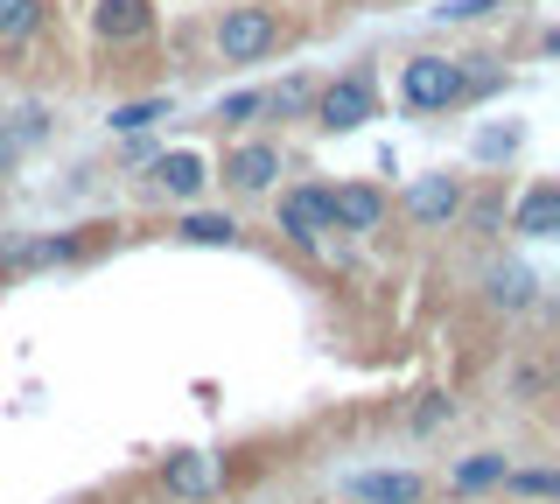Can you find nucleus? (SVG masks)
I'll use <instances>...</instances> for the list:
<instances>
[{
    "mask_svg": "<svg viewBox=\"0 0 560 504\" xmlns=\"http://www.w3.org/2000/svg\"><path fill=\"white\" fill-rule=\"evenodd\" d=\"M224 176H232L238 189H267V183L280 176V154H273V148H238L232 162H224Z\"/></svg>",
    "mask_w": 560,
    "mask_h": 504,
    "instance_id": "nucleus-9",
    "label": "nucleus"
},
{
    "mask_svg": "<svg viewBox=\"0 0 560 504\" xmlns=\"http://www.w3.org/2000/svg\"><path fill=\"white\" fill-rule=\"evenodd\" d=\"M232 232H238L232 218H189L183 224V238H197V246H232Z\"/></svg>",
    "mask_w": 560,
    "mask_h": 504,
    "instance_id": "nucleus-16",
    "label": "nucleus"
},
{
    "mask_svg": "<svg viewBox=\"0 0 560 504\" xmlns=\"http://www.w3.org/2000/svg\"><path fill=\"white\" fill-rule=\"evenodd\" d=\"M399 92H407V106L434 113V106H448V98H463V71H455L448 57H413L407 71H399Z\"/></svg>",
    "mask_w": 560,
    "mask_h": 504,
    "instance_id": "nucleus-2",
    "label": "nucleus"
},
{
    "mask_svg": "<svg viewBox=\"0 0 560 504\" xmlns=\"http://www.w3.org/2000/svg\"><path fill=\"white\" fill-rule=\"evenodd\" d=\"M504 477H512V462H504V456H477V462L455 469V483H463V491H483V483H504Z\"/></svg>",
    "mask_w": 560,
    "mask_h": 504,
    "instance_id": "nucleus-15",
    "label": "nucleus"
},
{
    "mask_svg": "<svg viewBox=\"0 0 560 504\" xmlns=\"http://www.w3.org/2000/svg\"><path fill=\"white\" fill-rule=\"evenodd\" d=\"M43 22V0H0V43H22Z\"/></svg>",
    "mask_w": 560,
    "mask_h": 504,
    "instance_id": "nucleus-12",
    "label": "nucleus"
},
{
    "mask_svg": "<svg viewBox=\"0 0 560 504\" xmlns=\"http://www.w3.org/2000/svg\"><path fill=\"white\" fill-rule=\"evenodd\" d=\"M273 14L267 8H224V22H218V49H224V63H253V57H267L273 49Z\"/></svg>",
    "mask_w": 560,
    "mask_h": 504,
    "instance_id": "nucleus-1",
    "label": "nucleus"
},
{
    "mask_svg": "<svg viewBox=\"0 0 560 504\" xmlns=\"http://www.w3.org/2000/svg\"><path fill=\"white\" fill-rule=\"evenodd\" d=\"M372 78L364 71H350V78H337L323 92V127H337V133H350V127H364V119H372Z\"/></svg>",
    "mask_w": 560,
    "mask_h": 504,
    "instance_id": "nucleus-3",
    "label": "nucleus"
},
{
    "mask_svg": "<svg viewBox=\"0 0 560 504\" xmlns=\"http://www.w3.org/2000/svg\"><path fill=\"white\" fill-rule=\"evenodd\" d=\"M378 218H385V197H378V189H364V183L329 189V224H343V232H378Z\"/></svg>",
    "mask_w": 560,
    "mask_h": 504,
    "instance_id": "nucleus-5",
    "label": "nucleus"
},
{
    "mask_svg": "<svg viewBox=\"0 0 560 504\" xmlns=\"http://www.w3.org/2000/svg\"><path fill=\"white\" fill-rule=\"evenodd\" d=\"M253 113H267V92H232L218 106V119H253Z\"/></svg>",
    "mask_w": 560,
    "mask_h": 504,
    "instance_id": "nucleus-19",
    "label": "nucleus"
},
{
    "mask_svg": "<svg viewBox=\"0 0 560 504\" xmlns=\"http://www.w3.org/2000/svg\"><path fill=\"white\" fill-rule=\"evenodd\" d=\"M92 22H98V36H105V43H133V36H148L154 14H148V0H98Z\"/></svg>",
    "mask_w": 560,
    "mask_h": 504,
    "instance_id": "nucleus-7",
    "label": "nucleus"
},
{
    "mask_svg": "<svg viewBox=\"0 0 560 504\" xmlns=\"http://www.w3.org/2000/svg\"><path fill=\"white\" fill-rule=\"evenodd\" d=\"M490 294H498L504 308H525V294H533V281H525L518 267H504V273H490Z\"/></svg>",
    "mask_w": 560,
    "mask_h": 504,
    "instance_id": "nucleus-18",
    "label": "nucleus"
},
{
    "mask_svg": "<svg viewBox=\"0 0 560 504\" xmlns=\"http://www.w3.org/2000/svg\"><path fill=\"white\" fill-rule=\"evenodd\" d=\"M358 497L364 504H420V477H407V469H372V477H358Z\"/></svg>",
    "mask_w": 560,
    "mask_h": 504,
    "instance_id": "nucleus-8",
    "label": "nucleus"
},
{
    "mask_svg": "<svg viewBox=\"0 0 560 504\" xmlns=\"http://www.w3.org/2000/svg\"><path fill=\"white\" fill-rule=\"evenodd\" d=\"M154 176H162V189H175V197H197V189L210 183V176H203V162H197V154H168V162H162V168H154Z\"/></svg>",
    "mask_w": 560,
    "mask_h": 504,
    "instance_id": "nucleus-11",
    "label": "nucleus"
},
{
    "mask_svg": "<svg viewBox=\"0 0 560 504\" xmlns=\"http://www.w3.org/2000/svg\"><path fill=\"white\" fill-rule=\"evenodd\" d=\"M280 232L315 246V238L329 232V189H288V197H280Z\"/></svg>",
    "mask_w": 560,
    "mask_h": 504,
    "instance_id": "nucleus-4",
    "label": "nucleus"
},
{
    "mask_svg": "<svg viewBox=\"0 0 560 504\" xmlns=\"http://www.w3.org/2000/svg\"><path fill=\"white\" fill-rule=\"evenodd\" d=\"M43 259H70V238H35V246L0 253V267H43Z\"/></svg>",
    "mask_w": 560,
    "mask_h": 504,
    "instance_id": "nucleus-14",
    "label": "nucleus"
},
{
    "mask_svg": "<svg viewBox=\"0 0 560 504\" xmlns=\"http://www.w3.org/2000/svg\"><path fill=\"white\" fill-rule=\"evenodd\" d=\"M483 8H498V0H448L442 14H455V22H463V14H483Z\"/></svg>",
    "mask_w": 560,
    "mask_h": 504,
    "instance_id": "nucleus-20",
    "label": "nucleus"
},
{
    "mask_svg": "<svg viewBox=\"0 0 560 504\" xmlns=\"http://www.w3.org/2000/svg\"><path fill=\"white\" fill-rule=\"evenodd\" d=\"M168 491H175V497H203V491H210V462H203V456L168 462Z\"/></svg>",
    "mask_w": 560,
    "mask_h": 504,
    "instance_id": "nucleus-13",
    "label": "nucleus"
},
{
    "mask_svg": "<svg viewBox=\"0 0 560 504\" xmlns=\"http://www.w3.org/2000/svg\"><path fill=\"white\" fill-rule=\"evenodd\" d=\"M553 218H560V189H553V183H539L533 197L518 203V232H525V238H547V232H553Z\"/></svg>",
    "mask_w": 560,
    "mask_h": 504,
    "instance_id": "nucleus-10",
    "label": "nucleus"
},
{
    "mask_svg": "<svg viewBox=\"0 0 560 504\" xmlns=\"http://www.w3.org/2000/svg\"><path fill=\"white\" fill-rule=\"evenodd\" d=\"M162 113H168V98H140V106H119V113H113V127H119V133H140L148 119H162Z\"/></svg>",
    "mask_w": 560,
    "mask_h": 504,
    "instance_id": "nucleus-17",
    "label": "nucleus"
},
{
    "mask_svg": "<svg viewBox=\"0 0 560 504\" xmlns=\"http://www.w3.org/2000/svg\"><path fill=\"white\" fill-rule=\"evenodd\" d=\"M407 211H413L420 224H442V218L463 211V189H455V176H420V183L407 189Z\"/></svg>",
    "mask_w": 560,
    "mask_h": 504,
    "instance_id": "nucleus-6",
    "label": "nucleus"
}]
</instances>
